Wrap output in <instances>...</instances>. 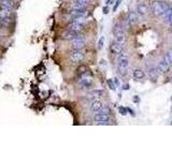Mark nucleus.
<instances>
[{
	"mask_svg": "<svg viewBox=\"0 0 172 161\" xmlns=\"http://www.w3.org/2000/svg\"><path fill=\"white\" fill-rule=\"evenodd\" d=\"M128 64H129L128 57L125 54H119V57H118V71H119V73L122 75L127 74Z\"/></svg>",
	"mask_w": 172,
	"mask_h": 161,
	"instance_id": "obj_1",
	"label": "nucleus"
},
{
	"mask_svg": "<svg viewBox=\"0 0 172 161\" xmlns=\"http://www.w3.org/2000/svg\"><path fill=\"white\" fill-rule=\"evenodd\" d=\"M170 7L166 2H161V1H157L153 4V13L155 15H162L166 11L169 9Z\"/></svg>",
	"mask_w": 172,
	"mask_h": 161,
	"instance_id": "obj_3",
	"label": "nucleus"
},
{
	"mask_svg": "<svg viewBox=\"0 0 172 161\" xmlns=\"http://www.w3.org/2000/svg\"><path fill=\"white\" fill-rule=\"evenodd\" d=\"M118 112H119V114H122V115H126L127 114V107L119 106L118 107Z\"/></svg>",
	"mask_w": 172,
	"mask_h": 161,
	"instance_id": "obj_25",
	"label": "nucleus"
},
{
	"mask_svg": "<svg viewBox=\"0 0 172 161\" xmlns=\"http://www.w3.org/2000/svg\"><path fill=\"white\" fill-rule=\"evenodd\" d=\"M12 11L11 9L5 8V7H2L0 5V18L3 23V26L8 25L11 22V16H12Z\"/></svg>",
	"mask_w": 172,
	"mask_h": 161,
	"instance_id": "obj_2",
	"label": "nucleus"
},
{
	"mask_svg": "<svg viewBox=\"0 0 172 161\" xmlns=\"http://www.w3.org/2000/svg\"><path fill=\"white\" fill-rule=\"evenodd\" d=\"M168 55H169V57H170V58H171V60H172V49H170V51L169 52H168Z\"/></svg>",
	"mask_w": 172,
	"mask_h": 161,
	"instance_id": "obj_36",
	"label": "nucleus"
},
{
	"mask_svg": "<svg viewBox=\"0 0 172 161\" xmlns=\"http://www.w3.org/2000/svg\"><path fill=\"white\" fill-rule=\"evenodd\" d=\"M108 12H109V8H108V5H105L104 8H103V13H104V14H108Z\"/></svg>",
	"mask_w": 172,
	"mask_h": 161,
	"instance_id": "obj_32",
	"label": "nucleus"
},
{
	"mask_svg": "<svg viewBox=\"0 0 172 161\" xmlns=\"http://www.w3.org/2000/svg\"><path fill=\"white\" fill-rule=\"evenodd\" d=\"M74 1H77V2H80V3H83V4H86L87 5L88 3L92 1V0H74Z\"/></svg>",
	"mask_w": 172,
	"mask_h": 161,
	"instance_id": "obj_29",
	"label": "nucleus"
},
{
	"mask_svg": "<svg viewBox=\"0 0 172 161\" xmlns=\"http://www.w3.org/2000/svg\"><path fill=\"white\" fill-rule=\"evenodd\" d=\"M127 22L130 26H134L138 23V16L134 12H129L128 17H127Z\"/></svg>",
	"mask_w": 172,
	"mask_h": 161,
	"instance_id": "obj_11",
	"label": "nucleus"
},
{
	"mask_svg": "<svg viewBox=\"0 0 172 161\" xmlns=\"http://www.w3.org/2000/svg\"><path fill=\"white\" fill-rule=\"evenodd\" d=\"M137 12L140 15H146L147 13H149V7L146 4H139L137 7Z\"/></svg>",
	"mask_w": 172,
	"mask_h": 161,
	"instance_id": "obj_15",
	"label": "nucleus"
},
{
	"mask_svg": "<svg viewBox=\"0 0 172 161\" xmlns=\"http://www.w3.org/2000/svg\"><path fill=\"white\" fill-rule=\"evenodd\" d=\"M121 2H122V0H117L115 2V4H114V7H113V11L115 12L116 10H117V8L119 7V4H121Z\"/></svg>",
	"mask_w": 172,
	"mask_h": 161,
	"instance_id": "obj_28",
	"label": "nucleus"
},
{
	"mask_svg": "<svg viewBox=\"0 0 172 161\" xmlns=\"http://www.w3.org/2000/svg\"><path fill=\"white\" fill-rule=\"evenodd\" d=\"M164 60L167 62L168 64H172V60H171V58L169 57V55H168V54H166V55H164Z\"/></svg>",
	"mask_w": 172,
	"mask_h": 161,
	"instance_id": "obj_27",
	"label": "nucleus"
},
{
	"mask_svg": "<svg viewBox=\"0 0 172 161\" xmlns=\"http://www.w3.org/2000/svg\"><path fill=\"white\" fill-rule=\"evenodd\" d=\"M158 70L164 72V73H166V72H168L170 70V64H168L164 60H162V61H160L159 64H158Z\"/></svg>",
	"mask_w": 172,
	"mask_h": 161,
	"instance_id": "obj_16",
	"label": "nucleus"
},
{
	"mask_svg": "<svg viewBox=\"0 0 172 161\" xmlns=\"http://www.w3.org/2000/svg\"><path fill=\"white\" fill-rule=\"evenodd\" d=\"M71 9H86V4H83V3L74 1V2L71 4Z\"/></svg>",
	"mask_w": 172,
	"mask_h": 161,
	"instance_id": "obj_20",
	"label": "nucleus"
},
{
	"mask_svg": "<svg viewBox=\"0 0 172 161\" xmlns=\"http://www.w3.org/2000/svg\"><path fill=\"white\" fill-rule=\"evenodd\" d=\"M123 89H124V90H128V89H129V85H128V84L123 85Z\"/></svg>",
	"mask_w": 172,
	"mask_h": 161,
	"instance_id": "obj_33",
	"label": "nucleus"
},
{
	"mask_svg": "<svg viewBox=\"0 0 172 161\" xmlns=\"http://www.w3.org/2000/svg\"><path fill=\"white\" fill-rule=\"evenodd\" d=\"M102 106H103V105H102V102H101V101H99V100H95L94 102H92V105H90V110H92V112L97 113L98 111L100 110Z\"/></svg>",
	"mask_w": 172,
	"mask_h": 161,
	"instance_id": "obj_14",
	"label": "nucleus"
},
{
	"mask_svg": "<svg viewBox=\"0 0 172 161\" xmlns=\"http://www.w3.org/2000/svg\"><path fill=\"white\" fill-rule=\"evenodd\" d=\"M96 123H108L110 120V115L109 114H101V113H97L94 116Z\"/></svg>",
	"mask_w": 172,
	"mask_h": 161,
	"instance_id": "obj_7",
	"label": "nucleus"
},
{
	"mask_svg": "<svg viewBox=\"0 0 172 161\" xmlns=\"http://www.w3.org/2000/svg\"><path fill=\"white\" fill-rule=\"evenodd\" d=\"M72 22H74V23H77V24H81V25H84V24H86L87 19H86V16H75V17H73Z\"/></svg>",
	"mask_w": 172,
	"mask_h": 161,
	"instance_id": "obj_18",
	"label": "nucleus"
},
{
	"mask_svg": "<svg viewBox=\"0 0 172 161\" xmlns=\"http://www.w3.org/2000/svg\"><path fill=\"white\" fill-rule=\"evenodd\" d=\"M68 29H69V30H72V31H77V32H80V31L83 29V25L74 23V22H71V23L68 25Z\"/></svg>",
	"mask_w": 172,
	"mask_h": 161,
	"instance_id": "obj_12",
	"label": "nucleus"
},
{
	"mask_svg": "<svg viewBox=\"0 0 172 161\" xmlns=\"http://www.w3.org/2000/svg\"><path fill=\"white\" fill-rule=\"evenodd\" d=\"M132 101H134V103H138L139 101H140V99H139V97H138V96H134V99H132Z\"/></svg>",
	"mask_w": 172,
	"mask_h": 161,
	"instance_id": "obj_31",
	"label": "nucleus"
},
{
	"mask_svg": "<svg viewBox=\"0 0 172 161\" xmlns=\"http://www.w3.org/2000/svg\"><path fill=\"white\" fill-rule=\"evenodd\" d=\"M85 44H86V41H85V39L83 36H80V37H77V38L73 39V40H71V45L73 49H84Z\"/></svg>",
	"mask_w": 172,
	"mask_h": 161,
	"instance_id": "obj_4",
	"label": "nucleus"
},
{
	"mask_svg": "<svg viewBox=\"0 0 172 161\" xmlns=\"http://www.w3.org/2000/svg\"><path fill=\"white\" fill-rule=\"evenodd\" d=\"M80 84L83 87H88L92 85V79L88 77H85V75H82V79H80Z\"/></svg>",
	"mask_w": 172,
	"mask_h": 161,
	"instance_id": "obj_17",
	"label": "nucleus"
},
{
	"mask_svg": "<svg viewBox=\"0 0 172 161\" xmlns=\"http://www.w3.org/2000/svg\"><path fill=\"white\" fill-rule=\"evenodd\" d=\"M113 2V0H105V4L108 5V4H110V3H112Z\"/></svg>",
	"mask_w": 172,
	"mask_h": 161,
	"instance_id": "obj_35",
	"label": "nucleus"
},
{
	"mask_svg": "<svg viewBox=\"0 0 172 161\" xmlns=\"http://www.w3.org/2000/svg\"><path fill=\"white\" fill-rule=\"evenodd\" d=\"M103 43H104V38H103V37H101L100 40L98 41V49H102V47H103Z\"/></svg>",
	"mask_w": 172,
	"mask_h": 161,
	"instance_id": "obj_26",
	"label": "nucleus"
},
{
	"mask_svg": "<svg viewBox=\"0 0 172 161\" xmlns=\"http://www.w3.org/2000/svg\"><path fill=\"white\" fill-rule=\"evenodd\" d=\"M114 84H115V86H118L119 85V81L117 79H114Z\"/></svg>",
	"mask_w": 172,
	"mask_h": 161,
	"instance_id": "obj_34",
	"label": "nucleus"
},
{
	"mask_svg": "<svg viewBox=\"0 0 172 161\" xmlns=\"http://www.w3.org/2000/svg\"><path fill=\"white\" fill-rule=\"evenodd\" d=\"M144 75H145V74H144L143 70H141V69H137V70H134V79H143Z\"/></svg>",
	"mask_w": 172,
	"mask_h": 161,
	"instance_id": "obj_19",
	"label": "nucleus"
},
{
	"mask_svg": "<svg viewBox=\"0 0 172 161\" xmlns=\"http://www.w3.org/2000/svg\"><path fill=\"white\" fill-rule=\"evenodd\" d=\"M164 19H166V22H168V23H169L170 25H172V13L170 14L169 16H167V17L164 18Z\"/></svg>",
	"mask_w": 172,
	"mask_h": 161,
	"instance_id": "obj_30",
	"label": "nucleus"
},
{
	"mask_svg": "<svg viewBox=\"0 0 172 161\" xmlns=\"http://www.w3.org/2000/svg\"><path fill=\"white\" fill-rule=\"evenodd\" d=\"M103 95V91L102 90H95V91H92V94H90V96H92V98H98L100 97V96Z\"/></svg>",
	"mask_w": 172,
	"mask_h": 161,
	"instance_id": "obj_23",
	"label": "nucleus"
},
{
	"mask_svg": "<svg viewBox=\"0 0 172 161\" xmlns=\"http://www.w3.org/2000/svg\"><path fill=\"white\" fill-rule=\"evenodd\" d=\"M85 55L83 54V52L81 49H73L70 53V59L73 62H81L84 59Z\"/></svg>",
	"mask_w": 172,
	"mask_h": 161,
	"instance_id": "obj_6",
	"label": "nucleus"
},
{
	"mask_svg": "<svg viewBox=\"0 0 172 161\" xmlns=\"http://www.w3.org/2000/svg\"><path fill=\"white\" fill-rule=\"evenodd\" d=\"M80 36H81L80 32H77V31L69 30V29L62 33V38L66 39V40H73V39L77 38V37H80Z\"/></svg>",
	"mask_w": 172,
	"mask_h": 161,
	"instance_id": "obj_8",
	"label": "nucleus"
},
{
	"mask_svg": "<svg viewBox=\"0 0 172 161\" xmlns=\"http://www.w3.org/2000/svg\"><path fill=\"white\" fill-rule=\"evenodd\" d=\"M110 49H111V52L113 54H115V55H119V54H122V52H123V47H122L121 43L117 41L113 42V43L111 44Z\"/></svg>",
	"mask_w": 172,
	"mask_h": 161,
	"instance_id": "obj_9",
	"label": "nucleus"
},
{
	"mask_svg": "<svg viewBox=\"0 0 172 161\" xmlns=\"http://www.w3.org/2000/svg\"><path fill=\"white\" fill-rule=\"evenodd\" d=\"M149 76H151V79H156L157 77V74H158V72H157V70L155 69V68H152V69H149Z\"/></svg>",
	"mask_w": 172,
	"mask_h": 161,
	"instance_id": "obj_22",
	"label": "nucleus"
},
{
	"mask_svg": "<svg viewBox=\"0 0 172 161\" xmlns=\"http://www.w3.org/2000/svg\"><path fill=\"white\" fill-rule=\"evenodd\" d=\"M113 33H114V37H115L117 42L123 43V42L125 41V38H126V37H125V31H124V29L122 28L119 25L115 26V28H114V30H113Z\"/></svg>",
	"mask_w": 172,
	"mask_h": 161,
	"instance_id": "obj_5",
	"label": "nucleus"
},
{
	"mask_svg": "<svg viewBox=\"0 0 172 161\" xmlns=\"http://www.w3.org/2000/svg\"><path fill=\"white\" fill-rule=\"evenodd\" d=\"M69 14L75 16H86L87 15V10L86 9H71L69 11Z\"/></svg>",
	"mask_w": 172,
	"mask_h": 161,
	"instance_id": "obj_10",
	"label": "nucleus"
},
{
	"mask_svg": "<svg viewBox=\"0 0 172 161\" xmlns=\"http://www.w3.org/2000/svg\"><path fill=\"white\" fill-rule=\"evenodd\" d=\"M87 67L86 66H80L79 68H77V72H79V74L80 75H83L85 74V73H87Z\"/></svg>",
	"mask_w": 172,
	"mask_h": 161,
	"instance_id": "obj_21",
	"label": "nucleus"
},
{
	"mask_svg": "<svg viewBox=\"0 0 172 161\" xmlns=\"http://www.w3.org/2000/svg\"><path fill=\"white\" fill-rule=\"evenodd\" d=\"M107 83H108L109 87H110V89L115 90V84H114V81H113V79H108V81H107Z\"/></svg>",
	"mask_w": 172,
	"mask_h": 161,
	"instance_id": "obj_24",
	"label": "nucleus"
},
{
	"mask_svg": "<svg viewBox=\"0 0 172 161\" xmlns=\"http://www.w3.org/2000/svg\"><path fill=\"white\" fill-rule=\"evenodd\" d=\"M0 5L9 8L11 10H14V8H15V3H14L13 0H0Z\"/></svg>",
	"mask_w": 172,
	"mask_h": 161,
	"instance_id": "obj_13",
	"label": "nucleus"
}]
</instances>
